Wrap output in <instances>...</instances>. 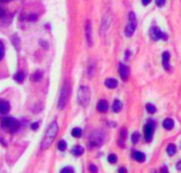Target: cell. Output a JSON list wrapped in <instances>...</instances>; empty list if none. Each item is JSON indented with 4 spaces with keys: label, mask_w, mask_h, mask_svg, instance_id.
I'll list each match as a JSON object with an SVG mask.
<instances>
[{
    "label": "cell",
    "mask_w": 181,
    "mask_h": 173,
    "mask_svg": "<svg viewBox=\"0 0 181 173\" xmlns=\"http://www.w3.org/2000/svg\"><path fill=\"white\" fill-rule=\"evenodd\" d=\"M58 131H59V125L56 123V121H53L50 123V125L47 129L46 133H45L44 137H43V140H42L41 143V149L43 150H46L51 145V143L53 142L54 138L56 137V134H58Z\"/></svg>",
    "instance_id": "obj_1"
},
{
    "label": "cell",
    "mask_w": 181,
    "mask_h": 173,
    "mask_svg": "<svg viewBox=\"0 0 181 173\" xmlns=\"http://www.w3.org/2000/svg\"><path fill=\"white\" fill-rule=\"evenodd\" d=\"M69 93H70V87H69L67 81H65L62 86L61 93H60L59 102H58V108H59V109H63V108L65 107L66 103H67V100H68Z\"/></svg>",
    "instance_id": "obj_2"
},
{
    "label": "cell",
    "mask_w": 181,
    "mask_h": 173,
    "mask_svg": "<svg viewBox=\"0 0 181 173\" xmlns=\"http://www.w3.org/2000/svg\"><path fill=\"white\" fill-rule=\"evenodd\" d=\"M90 93L88 87L81 86L78 90V103L82 106H86L90 103Z\"/></svg>",
    "instance_id": "obj_3"
},
{
    "label": "cell",
    "mask_w": 181,
    "mask_h": 173,
    "mask_svg": "<svg viewBox=\"0 0 181 173\" xmlns=\"http://www.w3.org/2000/svg\"><path fill=\"white\" fill-rule=\"evenodd\" d=\"M136 25H137V21H136V17H135L134 13L130 12L129 13V22H128V25L126 26V29H125L126 36L131 37L132 35H133L135 29H136Z\"/></svg>",
    "instance_id": "obj_4"
},
{
    "label": "cell",
    "mask_w": 181,
    "mask_h": 173,
    "mask_svg": "<svg viewBox=\"0 0 181 173\" xmlns=\"http://www.w3.org/2000/svg\"><path fill=\"white\" fill-rule=\"evenodd\" d=\"M2 123H3V127H6L11 133H15L19 129V122L16 119H14V118H10V117L3 118Z\"/></svg>",
    "instance_id": "obj_5"
},
{
    "label": "cell",
    "mask_w": 181,
    "mask_h": 173,
    "mask_svg": "<svg viewBox=\"0 0 181 173\" xmlns=\"http://www.w3.org/2000/svg\"><path fill=\"white\" fill-rule=\"evenodd\" d=\"M90 142L92 147H100L104 142V134L100 131L94 132L90 138Z\"/></svg>",
    "instance_id": "obj_6"
},
{
    "label": "cell",
    "mask_w": 181,
    "mask_h": 173,
    "mask_svg": "<svg viewBox=\"0 0 181 173\" xmlns=\"http://www.w3.org/2000/svg\"><path fill=\"white\" fill-rule=\"evenodd\" d=\"M149 35L153 40H159V39H167V35L160 30L158 27H151L149 30Z\"/></svg>",
    "instance_id": "obj_7"
},
{
    "label": "cell",
    "mask_w": 181,
    "mask_h": 173,
    "mask_svg": "<svg viewBox=\"0 0 181 173\" xmlns=\"http://www.w3.org/2000/svg\"><path fill=\"white\" fill-rule=\"evenodd\" d=\"M153 131H155V125L153 123H147L144 127V135H145V139L147 141H150L152 138Z\"/></svg>",
    "instance_id": "obj_8"
},
{
    "label": "cell",
    "mask_w": 181,
    "mask_h": 173,
    "mask_svg": "<svg viewBox=\"0 0 181 173\" xmlns=\"http://www.w3.org/2000/svg\"><path fill=\"white\" fill-rule=\"evenodd\" d=\"M85 37L86 42L88 43L90 46H93V39H92V26H90V20L85 21Z\"/></svg>",
    "instance_id": "obj_9"
},
{
    "label": "cell",
    "mask_w": 181,
    "mask_h": 173,
    "mask_svg": "<svg viewBox=\"0 0 181 173\" xmlns=\"http://www.w3.org/2000/svg\"><path fill=\"white\" fill-rule=\"evenodd\" d=\"M110 22H111V17H110V14L109 13H107L106 15L103 16L102 18V22H101V34H104L107 32V30H108V28H109L110 26Z\"/></svg>",
    "instance_id": "obj_10"
},
{
    "label": "cell",
    "mask_w": 181,
    "mask_h": 173,
    "mask_svg": "<svg viewBox=\"0 0 181 173\" xmlns=\"http://www.w3.org/2000/svg\"><path fill=\"white\" fill-rule=\"evenodd\" d=\"M119 74H120V78L123 79V81H127V80H128L129 69H128V67H127L125 64H123V63H120V64H119Z\"/></svg>",
    "instance_id": "obj_11"
},
{
    "label": "cell",
    "mask_w": 181,
    "mask_h": 173,
    "mask_svg": "<svg viewBox=\"0 0 181 173\" xmlns=\"http://www.w3.org/2000/svg\"><path fill=\"white\" fill-rule=\"evenodd\" d=\"M109 108V104L107 102V100H99L98 103H97V111H100V113H106Z\"/></svg>",
    "instance_id": "obj_12"
},
{
    "label": "cell",
    "mask_w": 181,
    "mask_h": 173,
    "mask_svg": "<svg viewBox=\"0 0 181 173\" xmlns=\"http://www.w3.org/2000/svg\"><path fill=\"white\" fill-rule=\"evenodd\" d=\"M169 55L168 52H163L162 54V64L165 70H171V65H169Z\"/></svg>",
    "instance_id": "obj_13"
},
{
    "label": "cell",
    "mask_w": 181,
    "mask_h": 173,
    "mask_svg": "<svg viewBox=\"0 0 181 173\" xmlns=\"http://www.w3.org/2000/svg\"><path fill=\"white\" fill-rule=\"evenodd\" d=\"M10 111V103L6 100H0V114L6 115Z\"/></svg>",
    "instance_id": "obj_14"
},
{
    "label": "cell",
    "mask_w": 181,
    "mask_h": 173,
    "mask_svg": "<svg viewBox=\"0 0 181 173\" xmlns=\"http://www.w3.org/2000/svg\"><path fill=\"white\" fill-rule=\"evenodd\" d=\"M174 125H175V122H174V120H173L172 118H166L165 120L163 121V127L167 131L173 130Z\"/></svg>",
    "instance_id": "obj_15"
},
{
    "label": "cell",
    "mask_w": 181,
    "mask_h": 173,
    "mask_svg": "<svg viewBox=\"0 0 181 173\" xmlns=\"http://www.w3.org/2000/svg\"><path fill=\"white\" fill-rule=\"evenodd\" d=\"M133 158H134L136 161H139V163H144L145 159H146V156H145V154L142 153V152L134 151L133 152Z\"/></svg>",
    "instance_id": "obj_16"
},
{
    "label": "cell",
    "mask_w": 181,
    "mask_h": 173,
    "mask_svg": "<svg viewBox=\"0 0 181 173\" xmlns=\"http://www.w3.org/2000/svg\"><path fill=\"white\" fill-rule=\"evenodd\" d=\"M83 153H84V149H83V147H81V145H75V147L72 149V154L75 155V156H80V155H82Z\"/></svg>",
    "instance_id": "obj_17"
},
{
    "label": "cell",
    "mask_w": 181,
    "mask_h": 173,
    "mask_svg": "<svg viewBox=\"0 0 181 173\" xmlns=\"http://www.w3.org/2000/svg\"><path fill=\"white\" fill-rule=\"evenodd\" d=\"M104 84H106V86L108 87V88H111V89H113V88H115V87H117V81L115 80V79H112V78H109V79H107L106 82H104Z\"/></svg>",
    "instance_id": "obj_18"
},
{
    "label": "cell",
    "mask_w": 181,
    "mask_h": 173,
    "mask_svg": "<svg viewBox=\"0 0 181 173\" xmlns=\"http://www.w3.org/2000/svg\"><path fill=\"white\" fill-rule=\"evenodd\" d=\"M123 108V103L119 101V100H114V102L112 104V109L113 111H115V113H118V111H122Z\"/></svg>",
    "instance_id": "obj_19"
},
{
    "label": "cell",
    "mask_w": 181,
    "mask_h": 173,
    "mask_svg": "<svg viewBox=\"0 0 181 173\" xmlns=\"http://www.w3.org/2000/svg\"><path fill=\"white\" fill-rule=\"evenodd\" d=\"M25 77L26 75L24 71H18V72L14 75V80H15L16 82H18V83H22L24 80H25Z\"/></svg>",
    "instance_id": "obj_20"
},
{
    "label": "cell",
    "mask_w": 181,
    "mask_h": 173,
    "mask_svg": "<svg viewBox=\"0 0 181 173\" xmlns=\"http://www.w3.org/2000/svg\"><path fill=\"white\" fill-rule=\"evenodd\" d=\"M42 77H43V73H42V71L40 70H36L34 73L31 75V80L33 82H38V81L42 80Z\"/></svg>",
    "instance_id": "obj_21"
},
{
    "label": "cell",
    "mask_w": 181,
    "mask_h": 173,
    "mask_svg": "<svg viewBox=\"0 0 181 173\" xmlns=\"http://www.w3.org/2000/svg\"><path fill=\"white\" fill-rule=\"evenodd\" d=\"M166 152H167V154L169 156H173V155H175L176 153V145H173V143H169L167 145V148H166Z\"/></svg>",
    "instance_id": "obj_22"
},
{
    "label": "cell",
    "mask_w": 181,
    "mask_h": 173,
    "mask_svg": "<svg viewBox=\"0 0 181 173\" xmlns=\"http://www.w3.org/2000/svg\"><path fill=\"white\" fill-rule=\"evenodd\" d=\"M72 135L75 138H80L82 136V130L80 127H74L72 131Z\"/></svg>",
    "instance_id": "obj_23"
},
{
    "label": "cell",
    "mask_w": 181,
    "mask_h": 173,
    "mask_svg": "<svg viewBox=\"0 0 181 173\" xmlns=\"http://www.w3.org/2000/svg\"><path fill=\"white\" fill-rule=\"evenodd\" d=\"M146 111H148L149 114H155V113L157 111V108L153 104L148 103V104H146Z\"/></svg>",
    "instance_id": "obj_24"
},
{
    "label": "cell",
    "mask_w": 181,
    "mask_h": 173,
    "mask_svg": "<svg viewBox=\"0 0 181 173\" xmlns=\"http://www.w3.org/2000/svg\"><path fill=\"white\" fill-rule=\"evenodd\" d=\"M66 148H67V143H66L65 140H60L59 143H58V149L60 151H65Z\"/></svg>",
    "instance_id": "obj_25"
},
{
    "label": "cell",
    "mask_w": 181,
    "mask_h": 173,
    "mask_svg": "<svg viewBox=\"0 0 181 173\" xmlns=\"http://www.w3.org/2000/svg\"><path fill=\"white\" fill-rule=\"evenodd\" d=\"M108 161H109L110 164H115L116 161H117V156L115 154H110L108 156Z\"/></svg>",
    "instance_id": "obj_26"
},
{
    "label": "cell",
    "mask_w": 181,
    "mask_h": 173,
    "mask_svg": "<svg viewBox=\"0 0 181 173\" xmlns=\"http://www.w3.org/2000/svg\"><path fill=\"white\" fill-rule=\"evenodd\" d=\"M139 139H140V134L137 133V132H134V133L132 134V136H131L132 143H136V142L139 141Z\"/></svg>",
    "instance_id": "obj_27"
},
{
    "label": "cell",
    "mask_w": 181,
    "mask_h": 173,
    "mask_svg": "<svg viewBox=\"0 0 181 173\" xmlns=\"http://www.w3.org/2000/svg\"><path fill=\"white\" fill-rule=\"evenodd\" d=\"M60 173H75V171H74V169L72 167H65L63 168Z\"/></svg>",
    "instance_id": "obj_28"
},
{
    "label": "cell",
    "mask_w": 181,
    "mask_h": 173,
    "mask_svg": "<svg viewBox=\"0 0 181 173\" xmlns=\"http://www.w3.org/2000/svg\"><path fill=\"white\" fill-rule=\"evenodd\" d=\"M3 55H4V45L2 42H0V61L2 60Z\"/></svg>",
    "instance_id": "obj_29"
},
{
    "label": "cell",
    "mask_w": 181,
    "mask_h": 173,
    "mask_svg": "<svg viewBox=\"0 0 181 173\" xmlns=\"http://www.w3.org/2000/svg\"><path fill=\"white\" fill-rule=\"evenodd\" d=\"M90 173H97L98 172V169L95 165H90Z\"/></svg>",
    "instance_id": "obj_30"
},
{
    "label": "cell",
    "mask_w": 181,
    "mask_h": 173,
    "mask_svg": "<svg viewBox=\"0 0 181 173\" xmlns=\"http://www.w3.org/2000/svg\"><path fill=\"white\" fill-rule=\"evenodd\" d=\"M166 0H156V3L158 6H163L164 4H165Z\"/></svg>",
    "instance_id": "obj_31"
},
{
    "label": "cell",
    "mask_w": 181,
    "mask_h": 173,
    "mask_svg": "<svg viewBox=\"0 0 181 173\" xmlns=\"http://www.w3.org/2000/svg\"><path fill=\"white\" fill-rule=\"evenodd\" d=\"M38 127H40V122H34V123L31 124V129L33 131H34V130H38Z\"/></svg>",
    "instance_id": "obj_32"
},
{
    "label": "cell",
    "mask_w": 181,
    "mask_h": 173,
    "mask_svg": "<svg viewBox=\"0 0 181 173\" xmlns=\"http://www.w3.org/2000/svg\"><path fill=\"white\" fill-rule=\"evenodd\" d=\"M41 46L42 47L45 46V49H48V44H47L45 40H41Z\"/></svg>",
    "instance_id": "obj_33"
},
{
    "label": "cell",
    "mask_w": 181,
    "mask_h": 173,
    "mask_svg": "<svg viewBox=\"0 0 181 173\" xmlns=\"http://www.w3.org/2000/svg\"><path fill=\"white\" fill-rule=\"evenodd\" d=\"M36 15H34V14H32V15L29 16V20H36Z\"/></svg>",
    "instance_id": "obj_34"
},
{
    "label": "cell",
    "mask_w": 181,
    "mask_h": 173,
    "mask_svg": "<svg viewBox=\"0 0 181 173\" xmlns=\"http://www.w3.org/2000/svg\"><path fill=\"white\" fill-rule=\"evenodd\" d=\"M150 2H151V0H142V3H143L144 6H148Z\"/></svg>",
    "instance_id": "obj_35"
},
{
    "label": "cell",
    "mask_w": 181,
    "mask_h": 173,
    "mask_svg": "<svg viewBox=\"0 0 181 173\" xmlns=\"http://www.w3.org/2000/svg\"><path fill=\"white\" fill-rule=\"evenodd\" d=\"M118 173H127V170H126V169L124 167H122V168H119Z\"/></svg>",
    "instance_id": "obj_36"
},
{
    "label": "cell",
    "mask_w": 181,
    "mask_h": 173,
    "mask_svg": "<svg viewBox=\"0 0 181 173\" xmlns=\"http://www.w3.org/2000/svg\"><path fill=\"white\" fill-rule=\"evenodd\" d=\"M176 168H177L179 171H181V161H179L178 163H177V165H176Z\"/></svg>",
    "instance_id": "obj_37"
},
{
    "label": "cell",
    "mask_w": 181,
    "mask_h": 173,
    "mask_svg": "<svg viewBox=\"0 0 181 173\" xmlns=\"http://www.w3.org/2000/svg\"><path fill=\"white\" fill-rule=\"evenodd\" d=\"M0 1H3V2H8V1H11V0H0Z\"/></svg>",
    "instance_id": "obj_38"
}]
</instances>
